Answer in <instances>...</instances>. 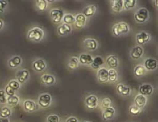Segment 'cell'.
Wrapping results in <instances>:
<instances>
[{
    "instance_id": "46",
    "label": "cell",
    "mask_w": 158,
    "mask_h": 122,
    "mask_svg": "<svg viewBox=\"0 0 158 122\" xmlns=\"http://www.w3.org/2000/svg\"><path fill=\"white\" fill-rule=\"evenodd\" d=\"M155 4H156V7L158 8V0H156V1H155Z\"/></svg>"
},
{
    "instance_id": "13",
    "label": "cell",
    "mask_w": 158,
    "mask_h": 122,
    "mask_svg": "<svg viewBox=\"0 0 158 122\" xmlns=\"http://www.w3.org/2000/svg\"><path fill=\"white\" fill-rule=\"evenodd\" d=\"M83 45L86 49L91 51L96 50L98 46L97 41L94 39L92 38L85 39L83 41Z\"/></svg>"
},
{
    "instance_id": "2",
    "label": "cell",
    "mask_w": 158,
    "mask_h": 122,
    "mask_svg": "<svg viewBox=\"0 0 158 122\" xmlns=\"http://www.w3.org/2000/svg\"><path fill=\"white\" fill-rule=\"evenodd\" d=\"M129 31V26L125 22H120L112 27V33L116 36H120L122 34L126 33Z\"/></svg>"
},
{
    "instance_id": "42",
    "label": "cell",
    "mask_w": 158,
    "mask_h": 122,
    "mask_svg": "<svg viewBox=\"0 0 158 122\" xmlns=\"http://www.w3.org/2000/svg\"><path fill=\"white\" fill-rule=\"evenodd\" d=\"M5 92L6 93V94L8 96H14L15 91L12 89L10 87H9L8 85L6 86V88H5Z\"/></svg>"
},
{
    "instance_id": "29",
    "label": "cell",
    "mask_w": 158,
    "mask_h": 122,
    "mask_svg": "<svg viewBox=\"0 0 158 122\" xmlns=\"http://www.w3.org/2000/svg\"><path fill=\"white\" fill-rule=\"evenodd\" d=\"M146 68L142 65H138L134 69V75L136 77H140L146 73Z\"/></svg>"
},
{
    "instance_id": "23",
    "label": "cell",
    "mask_w": 158,
    "mask_h": 122,
    "mask_svg": "<svg viewBox=\"0 0 158 122\" xmlns=\"http://www.w3.org/2000/svg\"><path fill=\"white\" fill-rule=\"evenodd\" d=\"M41 81L44 84L51 85L55 82V78L52 75L44 74L41 76Z\"/></svg>"
},
{
    "instance_id": "9",
    "label": "cell",
    "mask_w": 158,
    "mask_h": 122,
    "mask_svg": "<svg viewBox=\"0 0 158 122\" xmlns=\"http://www.w3.org/2000/svg\"><path fill=\"white\" fill-rule=\"evenodd\" d=\"M86 22V17L83 14H78L75 17V25L77 28L81 29L83 28Z\"/></svg>"
},
{
    "instance_id": "11",
    "label": "cell",
    "mask_w": 158,
    "mask_h": 122,
    "mask_svg": "<svg viewBox=\"0 0 158 122\" xmlns=\"http://www.w3.org/2000/svg\"><path fill=\"white\" fill-rule=\"evenodd\" d=\"M97 77L100 83H105L109 80V71L104 68H100L97 73Z\"/></svg>"
},
{
    "instance_id": "18",
    "label": "cell",
    "mask_w": 158,
    "mask_h": 122,
    "mask_svg": "<svg viewBox=\"0 0 158 122\" xmlns=\"http://www.w3.org/2000/svg\"><path fill=\"white\" fill-rule=\"evenodd\" d=\"M93 61V57L88 54H81L79 57V62L83 65H90Z\"/></svg>"
},
{
    "instance_id": "10",
    "label": "cell",
    "mask_w": 158,
    "mask_h": 122,
    "mask_svg": "<svg viewBox=\"0 0 158 122\" xmlns=\"http://www.w3.org/2000/svg\"><path fill=\"white\" fill-rule=\"evenodd\" d=\"M136 39L137 43L139 45H142L149 40L150 35L146 31H141L136 35Z\"/></svg>"
},
{
    "instance_id": "39",
    "label": "cell",
    "mask_w": 158,
    "mask_h": 122,
    "mask_svg": "<svg viewBox=\"0 0 158 122\" xmlns=\"http://www.w3.org/2000/svg\"><path fill=\"white\" fill-rule=\"evenodd\" d=\"M112 103V100L110 97H104L102 100V107L105 109L109 107Z\"/></svg>"
},
{
    "instance_id": "8",
    "label": "cell",
    "mask_w": 158,
    "mask_h": 122,
    "mask_svg": "<svg viewBox=\"0 0 158 122\" xmlns=\"http://www.w3.org/2000/svg\"><path fill=\"white\" fill-rule=\"evenodd\" d=\"M46 67H47V65H46V62L42 59H36L33 62V64H32V67H33V70L36 71H39V72L44 71L46 69Z\"/></svg>"
},
{
    "instance_id": "17",
    "label": "cell",
    "mask_w": 158,
    "mask_h": 122,
    "mask_svg": "<svg viewBox=\"0 0 158 122\" xmlns=\"http://www.w3.org/2000/svg\"><path fill=\"white\" fill-rule=\"evenodd\" d=\"M112 10L114 12H120L124 9L123 1L122 0H115L112 2Z\"/></svg>"
},
{
    "instance_id": "37",
    "label": "cell",
    "mask_w": 158,
    "mask_h": 122,
    "mask_svg": "<svg viewBox=\"0 0 158 122\" xmlns=\"http://www.w3.org/2000/svg\"><path fill=\"white\" fill-rule=\"evenodd\" d=\"M60 117L56 114L49 115L46 118V122H60Z\"/></svg>"
},
{
    "instance_id": "7",
    "label": "cell",
    "mask_w": 158,
    "mask_h": 122,
    "mask_svg": "<svg viewBox=\"0 0 158 122\" xmlns=\"http://www.w3.org/2000/svg\"><path fill=\"white\" fill-rule=\"evenodd\" d=\"M85 103L87 108L89 109L95 108L98 104V97L93 94L88 96L85 99Z\"/></svg>"
},
{
    "instance_id": "20",
    "label": "cell",
    "mask_w": 158,
    "mask_h": 122,
    "mask_svg": "<svg viewBox=\"0 0 158 122\" xmlns=\"http://www.w3.org/2000/svg\"><path fill=\"white\" fill-rule=\"evenodd\" d=\"M71 26L66 23H62L61 25L59 26L57 28V32L61 36H64L71 32Z\"/></svg>"
},
{
    "instance_id": "38",
    "label": "cell",
    "mask_w": 158,
    "mask_h": 122,
    "mask_svg": "<svg viewBox=\"0 0 158 122\" xmlns=\"http://www.w3.org/2000/svg\"><path fill=\"white\" fill-rule=\"evenodd\" d=\"M9 87H10L12 89H14L15 91L20 88V83L17 80H12L10 81L8 84Z\"/></svg>"
},
{
    "instance_id": "3",
    "label": "cell",
    "mask_w": 158,
    "mask_h": 122,
    "mask_svg": "<svg viewBox=\"0 0 158 122\" xmlns=\"http://www.w3.org/2000/svg\"><path fill=\"white\" fill-rule=\"evenodd\" d=\"M134 18L138 23H143L149 18V12L146 8L139 9L135 14Z\"/></svg>"
},
{
    "instance_id": "34",
    "label": "cell",
    "mask_w": 158,
    "mask_h": 122,
    "mask_svg": "<svg viewBox=\"0 0 158 122\" xmlns=\"http://www.w3.org/2000/svg\"><path fill=\"white\" fill-rule=\"evenodd\" d=\"M117 73L115 70L110 69L109 70V81L114 83L117 79Z\"/></svg>"
},
{
    "instance_id": "15",
    "label": "cell",
    "mask_w": 158,
    "mask_h": 122,
    "mask_svg": "<svg viewBox=\"0 0 158 122\" xmlns=\"http://www.w3.org/2000/svg\"><path fill=\"white\" fill-rule=\"evenodd\" d=\"M158 66V62L156 60L152 58L147 59L144 62V67L146 70H154Z\"/></svg>"
},
{
    "instance_id": "33",
    "label": "cell",
    "mask_w": 158,
    "mask_h": 122,
    "mask_svg": "<svg viewBox=\"0 0 158 122\" xmlns=\"http://www.w3.org/2000/svg\"><path fill=\"white\" fill-rule=\"evenodd\" d=\"M7 102L8 104L12 107H14L17 105L19 102V98L17 96H8Z\"/></svg>"
},
{
    "instance_id": "30",
    "label": "cell",
    "mask_w": 158,
    "mask_h": 122,
    "mask_svg": "<svg viewBox=\"0 0 158 122\" xmlns=\"http://www.w3.org/2000/svg\"><path fill=\"white\" fill-rule=\"evenodd\" d=\"M11 114L12 112L10 109L6 106L2 107L0 110V117L8 118L11 115Z\"/></svg>"
},
{
    "instance_id": "5",
    "label": "cell",
    "mask_w": 158,
    "mask_h": 122,
    "mask_svg": "<svg viewBox=\"0 0 158 122\" xmlns=\"http://www.w3.org/2000/svg\"><path fill=\"white\" fill-rule=\"evenodd\" d=\"M38 104L42 108H46L49 106L51 102V96L48 93L42 94L38 98Z\"/></svg>"
},
{
    "instance_id": "40",
    "label": "cell",
    "mask_w": 158,
    "mask_h": 122,
    "mask_svg": "<svg viewBox=\"0 0 158 122\" xmlns=\"http://www.w3.org/2000/svg\"><path fill=\"white\" fill-rule=\"evenodd\" d=\"M8 6V2L6 0H0V14L4 13Z\"/></svg>"
},
{
    "instance_id": "25",
    "label": "cell",
    "mask_w": 158,
    "mask_h": 122,
    "mask_svg": "<svg viewBox=\"0 0 158 122\" xmlns=\"http://www.w3.org/2000/svg\"><path fill=\"white\" fill-rule=\"evenodd\" d=\"M117 91L123 96H127L130 93V88L123 84H119L117 86Z\"/></svg>"
},
{
    "instance_id": "32",
    "label": "cell",
    "mask_w": 158,
    "mask_h": 122,
    "mask_svg": "<svg viewBox=\"0 0 158 122\" xmlns=\"http://www.w3.org/2000/svg\"><path fill=\"white\" fill-rule=\"evenodd\" d=\"M62 21L64 22V23L69 25L75 22V17L71 14H66L64 15Z\"/></svg>"
},
{
    "instance_id": "43",
    "label": "cell",
    "mask_w": 158,
    "mask_h": 122,
    "mask_svg": "<svg viewBox=\"0 0 158 122\" xmlns=\"http://www.w3.org/2000/svg\"><path fill=\"white\" fill-rule=\"evenodd\" d=\"M65 122H78V119L75 116H70L65 120Z\"/></svg>"
},
{
    "instance_id": "44",
    "label": "cell",
    "mask_w": 158,
    "mask_h": 122,
    "mask_svg": "<svg viewBox=\"0 0 158 122\" xmlns=\"http://www.w3.org/2000/svg\"><path fill=\"white\" fill-rule=\"evenodd\" d=\"M0 122H10L9 118L0 117Z\"/></svg>"
},
{
    "instance_id": "28",
    "label": "cell",
    "mask_w": 158,
    "mask_h": 122,
    "mask_svg": "<svg viewBox=\"0 0 158 122\" xmlns=\"http://www.w3.org/2000/svg\"><path fill=\"white\" fill-rule=\"evenodd\" d=\"M79 59L77 56H72L69 62V67L70 69L74 70L78 67Z\"/></svg>"
},
{
    "instance_id": "41",
    "label": "cell",
    "mask_w": 158,
    "mask_h": 122,
    "mask_svg": "<svg viewBox=\"0 0 158 122\" xmlns=\"http://www.w3.org/2000/svg\"><path fill=\"white\" fill-rule=\"evenodd\" d=\"M6 93L5 91L2 89H0V104H4L7 102V97L6 96Z\"/></svg>"
},
{
    "instance_id": "47",
    "label": "cell",
    "mask_w": 158,
    "mask_h": 122,
    "mask_svg": "<svg viewBox=\"0 0 158 122\" xmlns=\"http://www.w3.org/2000/svg\"><path fill=\"white\" fill-rule=\"evenodd\" d=\"M85 122H91V121H85Z\"/></svg>"
},
{
    "instance_id": "26",
    "label": "cell",
    "mask_w": 158,
    "mask_h": 122,
    "mask_svg": "<svg viewBox=\"0 0 158 122\" xmlns=\"http://www.w3.org/2000/svg\"><path fill=\"white\" fill-rule=\"evenodd\" d=\"M107 63L108 65L112 68H116L118 65V61L117 58L113 55H110L107 58Z\"/></svg>"
},
{
    "instance_id": "14",
    "label": "cell",
    "mask_w": 158,
    "mask_h": 122,
    "mask_svg": "<svg viewBox=\"0 0 158 122\" xmlns=\"http://www.w3.org/2000/svg\"><path fill=\"white\" fill-rule=\"evenodd\" d=\"M139 92L143 96H149L153 92V87L151 84H144L140 86L139 88Z\"/></svg>"
},
{
    "instance_id": "35",
    "label": "cell",
    "mask_w": 158,
    "mask_h": 122,
    "mask_svg": "<svg viewBox=\"0 0 158 122\" xmlns=\"http://www.w3.org/2000/svg\"><path fill=\"white\" fill-rule=\"evenodd\" d=\"M136 4V1L135 0H125L123 1L124 8L126 9H130L135 7Z\"/></svg>"
},
{
    "instance_id": "22",
    "label": "cell",
    "mask_w": 158,
    "mask_h": 122,
    "mask_svg": "<svg viewBox=\"0 0 158 122\" xmlns=\"http://www.w3.org/2000/svg\"><path fill=\"white\" fill-rule=\"evenodd\" d=\"M146 101L147 100L146 97L142 94H139L136 96L135 99V105L139 108L144 107L146 104Z\"/></svg>"
},
{
    "instance_id": "16",
    "label": "cell",
    "mask_w": 158,
    "mask_h": 122,
    "mask_svg": "<svg viewBox=\"0 0 158 122\" xmlns=\"http://www.w3.org/2000/svg\"><path fill=\"white\" fill-rule=\"evenodd\" d=\"M24 109L28 112H33L37 109V105L36 103L31 100H26L23 102Z\"/></svg>"
},
{
    "instance_id": "24",
    "label": "cell",
    "mask_w": 158,
    "mask_h": 122,
    "mask_svg": "<svg viewBox=\"0 0 158 122\" xmlns=\"http://www.w3.org/2000/svg\"><path fill=\"white\" fill-rule=\"evenodd\" d=\"M96 11V7L94 5H89L83 10V14L86 17L93 16Z\"/></svg>"
},
{
    "instance_id": "6",
    "label": "cell",
    "mask_w": 158,
    "mask_h": 122,
    "mask_svg": "<svg viewBox=\"0 0 158 122\" xmlns=\"http://www.w3.org/2000/svg\"><path fill=\"white\" fill-rule=\"evenodd\" d=\"M15 77L19 83H24L29 77V72L26 69H21L16 72Z\"/></svg>"
},
{
    "instance_id": "19",
    "label": "cell",
    "mask_w": 158,
    "mask_h": 122,
    "mask_svg": "<svg viewBox=\"0 0 158 122\" xmlns=\"http://www.w3.org/2000/svg\"><path fill=\"white\" fill-rule=\"evenodd\" d=\"M22 60L20 57L18 55L13 56L12 57L10 58L8 60V65L11 68H17L22 63Z\"/></svg>"
},
{
    "instance_id": "27",
    "label": "cell",
    "mask_w": 158,
    "mask_h": 122,
    "mask_svg": "<svg viewBox=\"0 0 158 122\" xmlns=\"http://www.w3.org/2000/svg\"><path fill=\"white\" fill-rule=\"evenodd\" d=\"M103 63H104V60L100 56H96L93 59V61L91 65L93 68L98 69L101 65H103Z\"/></svg>"
},
{
    "instance_id": "4",
    "label": "cell",
    "mask_w": 158,
    "mask_h": 122,
    "mask_svg": "<svg viewBox=\"0 0 158 122\" xmlns=\"http://www.w3.org/2000/svg\"><path fill=\"white\" fill-rule=\"evenodd\" d=\"M64 15V12L61 9H54L50 12V17L54 23H60L63 19Z\"/></svg>"
},
{
    "instance_id": "36",
    "label": "cell",
    "mask_w": 158,
    "mask_h": 122,
    "mask_svg": "<svg viewBox=\"0 0 158 122\" xmlns=\"http://www.w3.org/2000/svg\"><path fill=\"white\" fill-rule=\"evenodd\" d=\"M141 112V109L140 108L138 107L136 105H132L129 108V113L130 114H131V115L133 116H136L138 114H139V113Z\"/></svg>"
},
{
    "instance_id": "45",
    "label": "cell",
    "mask_w": 158,
    "mask_h": 122,
    "mask_svg": "<svg viewBox=\"0 0 158 122\" xmlns=\"http://www.w3.org/2000/svg\"><path fill=\"white\" fill-rule=\"evenodd\" d=\"M3 26H4V22L1 19H0V30L3 28Z\"/></svg>"
},
{
    "instance_id": "12",
    "label": "cell",
    "mask_w": 158,
    "mask_h": 122,
    "mask_svg": "<svg viewBox=\"0 0 158 122\" xmlns=\"http://www.w3.org/2000/svg\"><path fill=\"white\" fill-rule=\"evenodd\" d=\"M115 111L112 107H109L104 110L102 113V117L104 121H108L112 120L115 115Z\"/></svg>"
},
{
    "instance_id": "21",
    "label": "cell",
    "mask_w": 158,
    "mask_h": 122,
    "mask_svg": "<svg viewBox=\"0 0 158 122\" xmlns=\"http://www.w3.org/2000/svg\"><path fill=\"white\" fill-rule=\"evenodd\" d=\"M143 48L139 46H137L134 47L132 49L130 55L133 59H138L141 57V56L143 55Z\"/></svg>"
},
{
    "instance_id": "31",
    "label": "cell",
    "mask_w": 158,
    "mask_h": 122,
    "mask_svg": "<svg viewBox=\"0 0 158 122\" xmlns=\"http://www.w3.org/2000/svg\"><path fill=\"white\" fill-rule=\"evenodd\" d=\"M48 5V2L46 0H38L36 2V9L40 11H44L46 10Z\"/></svg>"
},
{
    "instance_id": "1",
    "label": "cell",
    "mask_w": 158,
    "mask_h": 122,
    "mask_svg": "<svg viewBox=\"0 0 158 122\" xmlns=\"http://www.w3.org/2000/svg\"><path fill=\"white\" fill-rule=\"evenodd\" d=\"M44 33L43 30L40 26H34L31 28L27 34V38L29 40L34 42L41 41L44 37Z\"/></svg>"
}]
</instances>
